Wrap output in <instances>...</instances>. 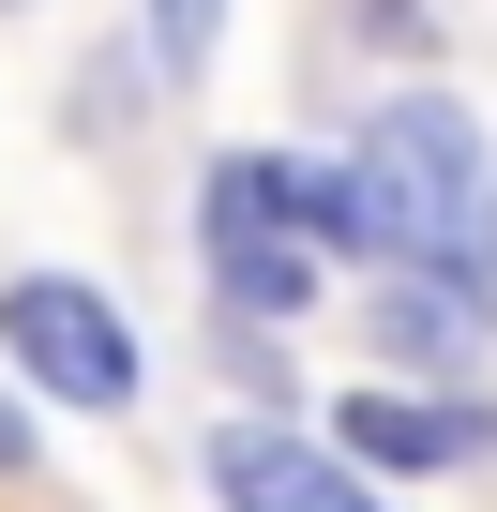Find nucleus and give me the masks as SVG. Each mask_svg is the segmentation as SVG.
I'll list each match as a JSON object with an SVG mask.
<instances>
[{
  "label": "nucleus",
  "instance_id": "obj_1",
  "mask_svg": "<svg viewBox=\"0 0 497 512\" xmlns=\"http://www.w3.org/2000/svg\"><path fill=\"white\" fill-rule=\"evenodd\" d=\"M362 226H377V256H407V272H437V287H497V151H482V121L452 106V91H392L377 121H362Z\"/></svg>",
  "mask_w": 497,
  "mask_h": 512
},
{
  "label": "nucleus",
  "instance_id": "obj_2",
  "mask_svg": "<svg viewBox=\"0 0 497 512\" xmlns=\"http://www.w3.org/2000/svg\"><path fill=\"white\" fill-rule=\"evenodd\" d=\"M0 347L31 362V392L46 407H136V332H121V302L106 287H76V272H16L0 287Z\"/></svg>",
  "mask_w": 497,
  "mask_h": 512
},
{
  "label": "nucleus",
  "instance_id": "obj_3",
  "mask_svg": "<svg viewBox=\"0 0 497 512\" xmlns=\"http://www.w3.org/2000/svg\"><path fill=\"white\" fill-rule=\"evenodd\" d=\"M196 256H211V287H226L241 317H302V302H317V241L287 226V196H272L257 151L211 166V196H196Z\"/></svg>",
  "mask_w": 497,
  "mask_h": 512
},
{
  "label": "nucleus",
  "instance_id": "obj_4",
  "mask_svg": "<svg viewBox=\"0 0 497 512\" xmlns=\"http://www.w3.org/2000/svg\"><path fill=\"white\" fill-rule=\"evenodd\" d=\"M211 497H226V512H377L362 452L287 437V422H226V437H211Z\"/></svg>",
  "mask_w": 497,
  "mask_h": 512
},
{
  "label": "nucleus",
  "instance_id": "obj_5",
  "mask_svg": "<svg viewBox=\"0 0 497 512\" xmlns=\"http://www.w3.org/2000/svg\"><path fill=\"white\" fill-rule=\"evenodd\" d=\"M497 422L482 407H422V392H347L332 407V452H362V467H467Z\"/></svg>",
  "mask_w": 497,
  "mask_h": 512
},
{
  "label": "nucleus",
  "instance_id": "obj_6",
  "mask_svg": "<svg viewBox=\"0 0 497 512\" xmlns=\"http://www.w3.org/2000/svg\"><path fill=\"white\" fill-rule=\"evenodd\" d=\"M211 31L226 0H151V76H211Z\"/></svg>",
  "mask_w": 497,
  "mask_h": 512
},
{
  "label": "nucleus",
  "instance_id": "obj_7",
  "mask_svg": "<svg viewBox=\"0 0 497 512\" xmlns=\"http://www.w3.org/2000/svg\"><path fill=\"white\" fill-rule=\"evenodd\" d=\"M0 467H31V422H16V392H0Z\"/></svg>",
  "mask_w": 497,
  "mask_h": 512
},
{
  "label": "nucleus",
  "instance_id": "obj_8",
  "mask_svg": "<svg viewBox=\"0 0 497 512\" xmlns=\"http://www.w3.org/2000/svg\"><path fill=\"white\" fill-rule=\"evenodd\" d=\"M0 16H16V0H0Z\"/></svg>",
  "mask_w": 497,
  "mask_h": 512
}]
</instances>
